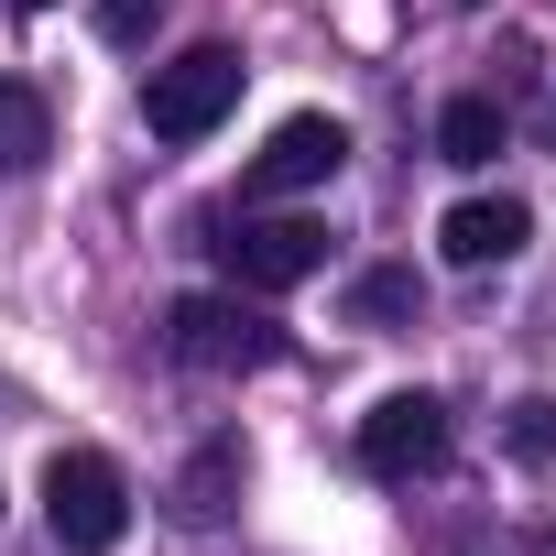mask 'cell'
<instances>
[{"label":"cell","instance_id":"6da1fadb","mask_svg":"<svg viewBox=\"0 0 556 556\" xmlns=\"http://www.w3.org/2000/svg\"><path fill=\"white\" fill-rule=\"evenodd\" d=\"M45 523H55L66 556H110V545L131 534V480H121V458H110V447H55V458H45Z\"/></svg>","mask_w":556,"mask_h":556},{"label":"cell","instance_id":"7a4b0ae2","mask_svg":"<svg viewBox=\"0 0 556 556\" xmlns=\"http://www.w3.org/2000/svg\"><path fill=\"white\" fill-rule=\"evenodd\" d=\"M164 350L186 371H273V361H285V328H273L251 295H175Z\"/></svg>","mask_w":556,"mask_h":556},{"label":"cell","instance_id":"3957f363","mask_svg":"<svg viewBox=\"0 0 556 556\" xmlns=\"http://www.w3.org/2000/svg\"><path fill=\"white\" fill-rule=\"evenodd\" d=\"M240 45H186L175 66H153V88H142V121H153V142H207L229 110H240Z\"/></svg>","mask_w":556,"mask_h":556},{"label":"cell","instance_id":"277c9868","mask_svg":"<svg viewBox=\"0 0 556 556\" xmlns=\"http://www.w3.org/2000/svg\"><path fill=\"white\" fill-rule=\"evenodd\" d=\"M361 469L371 480H437L447 469V404L437 393H382L371 415H361Z\"/></svg>","mask_w":556,"mask_h":556},{"label":"cell","instance_id":"5b68a950","mask_svg":"<svg viewBox=\"0 0 556 556\" xmlns=\"http://www.w3.org/2000/svg\"><path fill=\"white\" fill-rule=\"evenodd\" d=\"M218 262H229L240 295H285V285H306V273H328V229L317 218H240L218 240Z\"/></svg>","mask_w":556,"mask_h":556},{"label":"cell","instance_id":"8992f818","mask_svg":"<svg viewBox=\"0 0 556 556\" xmlns=\"http://www.w3.org/2000/svg\"><path fill=\"white\" fill-rule=\"evenodd\" d=\"M339 164H350V131H339L328 110H295V121H273V142L251 153L240 197H306V186H328Z\"/></svg>","mask_w":556,"mask_h":556},{"label":"cell","instance_id":"52a82bcc","mask_svg":"<svg viewBox=\"0 0 556 556\" xmlns=\"http://www.w3.org/2000/svg\"><path fill=\"white\" fill-rule=\"evenodd\" d=\"M534 240V207L523 197H458L447 218H437V251L458 262V273H491V262H513Z\"/></svg>","mask_w":556,"mask_h":556},{"label":"cell","instance_id":"ba28073f","mask_svg":"<svg viewBox=\"0 0 556 556\" xmlns=\"http://www.w3.org/2000/svg\"><path fill=\"white\" fill-rule=\"evenodd\" d=\"M45 153H55V110H45V88L0 77V175H34Z\"/></svg>","mask_w":556,"mask_h":556},{"label":"cell","instance_id":"9c48e42d","mask_svg":"<svg viewBox=\"0 0 556 556\" xmlns=\"http://www.w3.org/2000/svg\"><path fill=\"white\" fill-rule=\"evenodd\" d=\"M502 142H513V110L502 99H447L437 110V153L447 164H502Z\"/></svg>","mask_w":556,"mask_h":556},{"label":"cell","instance_id":"30bf717a","mask_svg":"<svg viewBox=\"0 0 556 556\" xmlns=\"http://www.w3.org/2000/svg\"><path fill=\"white\" fill-rule=\"evenodd\" d=\"M229 491H240V437H207V447L186 458V480H175V513H186V523H218Z\"/></svg>","mask_w":556,"mask_h":556},{"label":"cell","instance_id":"8fae6325","mask_svg":"<svg viewBox=\"0 0 556 556\" xmlns=\"http://www.w3.org/2000/svg\"><path fill=\"white\" fill-rule=\"evenodd\" d=\"M350 317H361V328H415V317H426V285H415L404 262H371L361 285H350Z\"/></svg>","mask_w":556,"mask_h":556},{"label":"cell","instance_id":"7c38bea8","mask_svg":"<svg viewBox=\"0 0 556 556\" xmlns=\"http://www.w3.org/2000/svg\"><path fill=\"white\" fill-rule=\"evenodd\" d=\"M513 458H523V469H545V458H556V404H545V393H534V404H513Z\"/></svg>","mask_w":556,"mask_h":556},{"label":"cell","instance_id":"4fadbf2b","mask_svg":"<svg viewBox=\"0 0 556 556\" xmlns=\"http://www.w3.org/2000/svg\"><path fill=\"white\" fill-rule=\"evenodd\" d=\"M153 12H164V0H99V34H110V45H142Z\"/></svg>","mask_w":556,"mask_h":556},{"label":"cell","instance_id":"5bb4252c","mask_svg":"<svg viewBox=\"0 0 556 556\" xmlns=\"http://www.w3.org/2000/svg\"><path fill=\"white\" fill-rule=\"evenodd\" d=\"M545 142H556V88H545Z\"/></svg>","mask_w":556,"mask_h":556},{"label":"cell","instance_id":"9a60e30c","mask_svg":"<svg viewBox=\"0 0 556 556\" xmlns=\"http://www.w3.org/2000/svg\"><path fill=\"white\" fill-rule=\"evenodd\" d=\"M523 556H556V534H534V545H523Z\"/></svg>","mask_w":556,"mask_h":556},{"label":"cell","instance_id":"2e32d148","mask_svg":"<svg viewBox=\"0 0 556 556\" xmlns=\"http://www.w3.org/2000/svg\"><path fill=\"white\" fill-rule=\"evenodd\" d=\"M12 12H55V0H12Z\"/></svg>","mask_w":556,"mask_h":556},{"label":"cell","instance_id":"e0dca14e","mask_svg":"<svg viewBox=\"0 0 556 556\" xmlns=\"http://www.w3.org/2000/svg\"><path fill=\"white\" fill-rule=\"evenodd\" d=\"M469 12H480V0H469Z\"/></svg>","mask_w":556,"mask_h":556}]
</instances>
